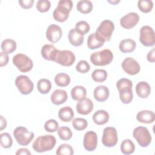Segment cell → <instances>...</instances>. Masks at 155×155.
<instances>
[{
    "label": "cell",
    "instance_id": "1",
    "mask_svg": "<svg viewBox=\"0 0 155 155\" xmlns=\"http://www.w3.org/2000/svg\"><path fill=\"white\" fill-rule=\"evenodd\" d=\"M116 87L119 93V98L124 104H130L133 98L132 91L133 83L127 78H121L116 83Z\"/></svg>",
    "mask_w": 155,
    "mask_h": 155
},
{
    "label": "cell",
    "instance_id": "2",
    "mask_svg": "<svg viewBox=\"0 0 155 155\" xmlns=\"http://www.w3.org/2000/svg\"><path fill=\"white\" fill-rule=\"evenodd\" d=\"M56 140L53 135L46 134L37 137L32 145L33 149L38 153H43L51 150L55 146Z\"/></svg>",
    "mask_w": 155,
    "mask_h": 155
},
{
    "label": "cell",
    "instance_id": "3",
    "mask_svg": "<svg viewBox=\"0 0 155 155\" xmlns=\"http://www.w3.org/2000/svg\"><path fill=\"white\" fill-rule=\"evenodd\" d=\"M73 2L71 0H61L58 2L57 7L53 12V16L55 21L63 22L67 21L69 13L73 8Z\"/></svg>",
    "mask_w": 155,
    "mask_h": 155
},
{
    "label": "cell",
    "instance_id": "4",
    "mask_svg": "<svg viewBox=\"0 0 155 155\" xmlns=\"http://www.w3.org/2000/svg\"><path fill=\"white\" fill-rule=\"evenodd\" d=\"M113 59V54L109 49L93 53L90 56V61L94 65L105 66L110 64Z\"/></svg>",
    "mask_w": 155,
    "mask_h": 155
},
{
    "label": "cell",
    "instance_id": "5",
    "mask_svg": "<svg viewBox=\"0 0 155 155\" xmlns=\"http://www.w3.org/2000/svg\"><path fill=\"white\" fill-rule=\"evenodd\" d=\"M114 30V24L110 20H104L101 22L95 33L104 42L109 41Z\"/></svg>",
    "mask_w": 155,
    "mask_h": 155
},
{
    "label": "cell",
    "instance_id": "6",
    "mask_svg": "<svg viewBox=\"0 0 155 155\" xmlns=\"http://www.w3.org/2000/svg\"><path fill=\"white\" fill-rule=\"evenodd\" d=\"M13 136L19 145L27 146L31 142L35 134L24 127H18L13 131Z\"/></svg>",
    "mask_w": 155,
    "mask_h": 155
},
{
    "label": "cell",
    "instance_id": "7",
    "mask_svg": "<svg viewBox=\"0 0 155 155\" xmlns=\"http://www.w3.org/2000/svg\"><path fill=\"white\" fill-rule=\"evenodd\" d=\"M133 136L142 147H148L151 142V136L147 128L137 127L133 130Z\"/></svg>",
    "mask_w": 155,
    "mask_h": 155
},
{
    "label": "cell",
    "instance_id": "8",
    "mask_svg": "<svg viewBox=\"0 0 155 155\" xmlns=\"http://www.w3.org/2000/svg\"><path fill=\"white\" fill-rule=\"evenodd\" d=\"M13 64L16 68L22 73H26L30 71L33 63L32 60L27 55L22 53H18L13 57Z\"/></svg>",
    "mask_w": 155,
    "mask_h": 155
},
{
    "label": "cell",
    "instance_id": "9",
    "mask_svg": "<svg viewBox=\"0 0 155 155\" xmlns=\"http://www.w3.org/2000/svg\"><path fill=\"white\" fill-rule=\"evenodd\" d=\"M139 41L140 43L146 47H153L155 44V35L153 29L148 26L144 25L139 31Z\"/></svg>",
    "mask_w": 155,
    "mask_h": 155
},
{
    "label": "cell",
    "instance_id": "10",
    "mask_svg": "<svg viewBox=\"0 0 155 155\" xmlns=\"http://www.w3.org/2000/svg\"><path fill=\"white\" fill-rule=\"evenodd\" d=\"M75 60V55L72 51L58 50L54 61L64 67H70L74 64Z\"/></svg>",
    "mask_w": 155,
    "mask_h": 155
},
{
    "label": "cell",
    "instance_id": "11",
    "mask_svg": "<svg viewBox=\"0 0 155 155\" xmlns=\"http://www.w3.org/2000/svg\"><path fill=\"white\" fill-rule=\"evenodd\" d=\"M117 132L115 128L108 127L104 129L102 142L105 147H113L117 144Z\"/></svg>",
    "mask_w": 155,
    "mask_h": 155
},
{
    "label": "cell",
    "instance_id": "12",
    "mask_svg": "<svg viewBox=\"0 0 155 155\" xmlns=\"http://www.w3.org/2000/svg\"><path fill=\"white\" fill-rule=\"evenodd\" d=\"M15 85L19 91L24 95L30 94L33 90V83L25 75H19L15 79Z\"/></svg>",
    "mask_w": 155,
    "mask_h": 155
},
{
    "label": "cell",
    "instance_id": "13",
    "mask_svg": "<svg viewBox=\"0 0 155 155\" xmlns=\"http://www.w3.org/2000/svg\"><path fill=\"white\" fill-rule=\"evenodd\" d=\"M122 68L124 71L130 75L137 74L140 70V65L137 61L133 58H127L122 62Z\"/></svg>",
    "mask_w": 155,
    "mask_h": 155
},
{
    "label": "cell",
    "instance_id": "14",
    "mask_svg": "<svg viewBox=\"0 0 155 155\" xmlns=\"http://www.w3.org/2000/svg\"><path fill=\"white\" fill-rule=\"evenodd\" d=\"M83 145L84 148L88 151H94L97 145V134L93 131H87L83 139Z\"/></svg>",
    "mask_w": 155,
    "mask_h": 155
},
{
    "label": "cell",
    "instance_id": "15",
    "mask_svg": "<svg viewBox=\"0 0 155 155\" xmlns=\"http://www.w3.org/2000/svg\"><path fill=\"white\" fill-rule=\"evenodd\" d=\"M139 21V16L134 12H130L120 19V25L126 29H131L135 27Z\"/></svg>",
    "mask_w": 155,
    "mask_h": 155
},
{
    "label": "cell",
    "instance_id": "16",
    "mask_svg": "<svg viewBox=\"0 0 155 155\" xmlns=\"http://www.w3.org/2000/svg\"><path fill=\"white\" fill-rule=\"evenodd\" d=\"M62 35L61 28L56 24L50 25L46 31V38L48 41L51 43H56L58 42Z\"/></svg>",
    "mask_w": 155,
    "mask_h": 155
},
{
    "label": "cell",
    "instance_id": "17",
    "mask_svg": "<svg viewBox=\"0 0 155 155\" xmlns=\"http://www.w3.org/2000/svg\"><path fill=\"white\" fill-rule=\"evenodd\" d=\"M93 110V103L89 98H84L78 102L76 104V111L82 115L90 114Z\"/></svg>",
    "mask_w": 155,
    "mask_h": 155
},
{
    "label": "cell",
    "instance_id": "18",
    "mask_svg": "<svg viewBox=\"0 0 155 155\" xmlns=\"http://www.w3.org/2000/svg\"><path fill=\"white\" fill-rule=\"evenodd\" d=\"M68 95L65 90L61 89L55 90L51 95V102L56 105H59L67 100Z\"/></svg>",
    "mask_w": 155,
    "mask_h": 155
},
{
    "label": "cell",
    "instance_id": "19",
    "mask_svg": "<svg viewBox=\"0 0 155 155\" xmlns=\"http://www.w3.org/2000/svg\"><path fill=\"white\" fill-rule=\"evenodd\" d=\"M68 38L70 43L74 47H79L81 45L84 40V35L79 33L75 28H71L69 31Z\"/></svg>",
    "mask_w": 155,
    "mask_h": 155
},
{
    "label": "cell",
    "instance_id": "20",
    "mask_svg": "<svg viewBox=\"0 0 155 155\" xmlns=\"http://www.w3.org/2000/svg\"><path fill=\"white\" fill-rule=\"evenodd\" d=\"M109 95V90L105 85H99L96 87L93 91L94 97L98 102L105 101L108 98Z\"/></svg>",
    "mask_w": 155,
    "mask_h": 155
},
{
    "label": "cell",
    "instance_id": "21",
    "mask_svg": "<svg viewBox=\"0 0 155 155\" xmlns=\"http://www.w3.org/2000/svg\"><path fill=\"white\" fill-rule=\"evenodd\" d=\"M58 50L51 44H45L41 48V55L44 59L47 61L54 60Z\"/></svg>",
    "mask_w": 155,
    "mask_h": 155
},
{
    "label": "cell",
    "instance_id": "22",
    "mask_svg": "<svg viewBox=\"0 0 155 155\" xmlns=\"http://www.w3.org/2000/svg\"><path fill=\"white\" fill-rule=\"evenodd\" d=\"M136 119L141 123L151 124L155 120V114L152 111L142 110L137 113Z\"/></svg>",
    "mask_w": 155,
    "mask_h": 155
},
{
    "label": "cell",
    "instance_id": "23",
    "mask_svg": "<svg viewBox=\"0 0 155 155\" xmlns=\"http://www.w3.org/2000/svg\"><path fill=\"white\" fill-rule=\"evenodd\" d=\"M136 92L140 98H147L150 94L151 87L150 85L144 81L139 82L136 86Z\"/></svg>",
    "mask_w": 155,
    "mask_h": 155
},
{
    "label": "cell",
    "instance_id": "24",
    "mask_svg": "<svg viewBox=\"0 0 155 155\" xmlns=\"http://www.w3.org/2000/svg\"><path fill=\"white\" fill-rule=\"evenodd\" d=\"M109 118L110 116L108 113L103 110H97L93 115V122L98 125L105 124L108 122Z\"/></svg>",
    "mask_w": 155,
    "mask_h": 155
},
{
    "label": "cell",
    "instance_id": "25",
    "mask_svg": "<svg viewBox=\"0 0 155 155\" xmlns=\"http://www.w3.org/2000/svg\"><path fill=\"white\" fill-rule=\"evenodd\" d=\"M136 47V43L131 39H125L122 40L119 45L120 51L124 53H128L133 52Z\"/></svg>",
    "mask_w": 155,
    "mask_h": 155
},
{
    "label": "cell",
    "instance_id": "26",
    "mask_svg": "<svg viewBox=\"0 0 155 155\" xmlns=\"http://www.w3.org/2000/svg\"><path fill=\"white\" fill-rule=\"evenodd\" d=\"M104 41L100 39L95 33L89 35L87 39V46L90 50H95L104 45Z\"/></svg>",
    "mask_w": 155,
    "mask_h": 155
},
{
    "label": "cell",
    "instance_id": "27",
    "mask_svg": "<svg viewBox=\"0 0 155 155\" xmlns=\"http://www.w3.org/2000/svg\"><path fill=\"white\" fill-rule=\"evenodd\" d=\"M58 116L62 121L64 122H68L73 118L74 112L71 107H64L60 108L59 110Z\"/></svg>",
    "mask_w": 155,
    "mask_h": 155
},
{
    "label": "cell",
    "instance_id": "28",
    "mask_svg": "<svg viewBox=\"0 0 155 155\" xmlns=\"http://www.w3.org/2000/svg\"><path fill=\"white\" fill-rule=\"evenodd\" d=\"M87 95L86 89L81 85H76L71 90V96L73 100L79 101L85 97Z\"/></svg>",
    "mask_w": 155,
    "mask_h": 155
},
{
    "label": "cell",
    "instance_id": "29",
    "mask_svg": "<svg viewBox=\"0 0 155 155\" xmlns=\"http://www.w3.org/2000/svg\"><path fill=\"white\" fill-rule=\"evenodd\" d=\"M93 4L88 0H81L78 2L76 8L78 12L82 14L90 13L93 10Z\"/></svg>",
    "mask_w": 155,
    "mask_h": 155
},
{
    "label": "cell",
    "instance_id": "30",
    "mask_svg": "<svg viewBox=\"0 0 155 155\" xmlns=\"http://www.w3.org/2000/svg\"><path fill=\"white\" fill-rule=\"evenodd\" d=\"M1 50L7 54H10L16 49V42L11 39H4L1 43Z\"/></svg>",
    "mask_w": 155,
    "mask_h": 155
},
{
    "label": "cell",
    "instance_id": "31",
    "mask_svg": "<svg viewBox=\"0 0 155 155\" xmlns=\"http://www.w3.org/2000/svg\"><path fill=\"white\" fill-rule=\"evenodd\" d=\"M37 88L40 93L45 94L50 91L51 88V83L50 81L47 79H41L38 82Z\"/></svg>",
    "mask_w": 155,
    "mask_h": 155
},
{
    "label": "cell",
    "instance_id": "32",
    "mask_svg": "<svg viewBox=\"0 0 155 155\" xmlns=\"http://www.w3.org/2000/svg\"><path fill=\"white\" fill-rule=\"evenodd\" d=\"M54 82L59 87H67L70 82V78L69 75L64 73H59L54 77Z\"/></svg>",
    "mask_w": 155,
    "mask_h": 155
},
{
    "label": "cell",
    "instance_id": "33",
    "mask_svg": "<svg viewBox=\"0 0 155 155\" xmlns=\"http://www.w3.org/2000/svg\"><path fill=\"white\" fill-rule=\"evenodd\" d=\"M120 150L124 154H133L135 150V145L130 139H125L120 145Z\"/></svg>",
    "mask_w": 155,
    "mask_h": 155
},
{
    "label": "cell",
    "instance_id": "34",
    "mask_svg": "<svg viewBox=\"0 0 155 155\" xmlns=\"http://www.w3.org/2000/svg\"><path fill=\"white\" fill-rule=\"evenodd\" d=\"M107 72L103 69L94 70L91 74V78L93 80L96 82H104L107 79Z\"/></svg>",
    "mask_w": 155,
    "mask_h": 155
},
{
    "label": "cell",
    "instance_id": "35",
    "mask_svg": "<svg viewBox=\"0 0 155 155\" xmlns=\"http://www.w3.org/2000/svg\"><path fill=\"white\" fill-rule=\"evenodd\" d=\"M57 131L59 138L63 140L67 141L72 137V131L67 127H61L58 129Z\"/></svg>",
    "mask_w": 155,
    "mask_h": 155
},
{
    "label": "cell",
    "instance_id": "36",
    "mask_svg": "<svg viewBox=\"0 0 155 155\" xmlns=\"http://www.w3.org/2000/svg\"><path fill=\"white\" fill-rule=\"evenodd\" d=\"M137 6L141 12L147 13L151 11L153 7V2L151 0H139L137 2Z\"/></svg>",
    "mask_w": 155,
    "mask_h": 155
},
{
    "label": "cell",
    "instance_id": "37",
    "mask_svg": "<svg viewBox=\"0 0 155 155\" xmlns=\"http://www.w3.org/2000/svg\"><path fill=\"white\" fill-rule=\"evenodd\" d=\"M1 145L4 148H9L12 146L13 140L11 136L7 133H3L0 134Z\"/></svg>",
    "mask_w": 155,
    "mask_h": 155
},
{
    "label": "cell",
    "instance_id": "38",
    "mask_svg": "<svg viewBox=\"0 0 155 155\" xmlns=\"http://www.w3.org/2000/svg\"><path fill=\"white\" fill-rule=\"evenodd\" d=\"M72 125L73 128L78 131L85 130L88 126V122L86 119L81 117H77L73 120Z\"/></svg>",
    "mask_w": 155,
    "mask_h": 155
},
{
    "label": "cell",
    "instance_id": "39",
    "mask_svg": "<svg viewBox=\"0 0 155 155\" xmlns=\"http://www.w3.org/2000/svg\"><path fill=\"white\" fill-rule=\"evenodd\" d=\"M56 153L58 155H72L74 153V151L71 145L63 143L58 148Z\"/></svg>",
    "mask_w": 155,
    "mask_h": 155
},
{
    "label": "cell",
    "instance_id": "40",
    "mask_svg": "<svg viewBox=\"0 0 155 155\" xmlns=\"http://www.w3.org/2000/svg\"><path fill=\"white\" fill-rule=\"evenodd\" d=\"M59 128V124L55 119H49L47 120L44 124V129L46 131L50 133H53L58 130Z\"/></svg>",
    "mask_w": 155,
    "mask_h": 155
},
{
    "label": "cell",
    "instance_id": "41",
    "mask_svg": "<svg viewBox=\"0 0 155 155\" xmlns=\"http://www.w3.org/2000/svg\"><path fill=\"white\" fill-rule=\"evenodd\" d=\"M75 28L79 33L84 35L90 31V27L87 22L85 21H81L76 24Z\"/></svg>",
    "mask_w": 155,
    "mask_h": 155
},
{
    "label": "cell",
    "instance_id": "42",
    "mask_svg": "<svg viewBox=\"0 0 155 155\" xmlns=\"http://www.w3.org/2000/svg\"><path fill=\"white\" fill-rule=\"evenodd\" d=\"M36 7L38 11L44 13L49 10L51 7V3L48 0H39L37 2Z\"/></svg>",
    "mask_w": 155,
    "mask_h": 155
},
{
    "label": "cell",
    "instance_id": "43",
    "mask_svg": "<svg viewBox=\"0 0 155 155\" xmlns=\"http://www.w3.org/2000/svg\"><path fill=\"white\" fill-rule=\"evenodd\" d=\"M76 70L81 73H86L90 70V64L85 60L80 61L76 66Z\"/></svg>",
    "mask_w": 155,
    "mask_h": 155
},
{
    "label": "cell",
    "instance_id": "44",
    "mask_svg": "<svg viewBox=\"0 0 155 155\" xmlns=\"http://www.w3.org/2000/svg\"><path fill=\"white\" fill-rule=\"evenodd\" d=\"M34 2H35L34 0H19L18 1L19 5L24 9H28V8H31L33 7Z\"/></svg>",
    "mask_w": 155,
    "mask_h": 155
},
{
    "label": "cell",
    "instance_id": "45",
    "mask_svg": "<svg viewBox=\"0 0 155 155\" xmlns=\"http://www.w3.org/2000/svg\"><path fill=\"white\" fill-rule=\"evenodd\" d=\"M9 58L8 54L2 51L0 53V66L4 67L6 65L8 62Z\"/></svg>",
    "mask_w": 155,
    "mask_h": 155
},
{
    "label": "cell",
    "instance_id": "46",
    "mask_svg": "<svg viewBox=\"0 0 155 155\" xmlns=\"http://www.w3.org/2000/svg\"><path fill=\"white\" fill-rule=\"evenodd\" d=\"M154 54H155V50L154 48H153L147 54V59L148 61L150 62L153 63L155 61V58H154Z\"/></svg>",
    "mask_w": 155,
    "mask_h": 155
},
{
    "label": "cell",
    "instance_id": "47",
    "mask_svg": "<svg viewBox=\"0 0 155 155\" xmlns=\"http://www.w3.org/2000/svg\"><path fill=\"white\" fill-rule=\"evenodd\" d=\"M16 155L23 154V155H31V152L27 148H20L16 152Z\"/></svg>",
    "mask_w": 155,
    "mask_h": 155
},
{
    "label": "cell",
    "instance_id": "48",
    "mask_svg": "<svg viewBox=\"0 0 155 155\" xmlns=\"http://www.w3.org/2000/svg\"><path fill=\"white\" fill-rule=\"evenodd\" d=\"M7 127V120L6 119L2 116H0V130L2 131L5 129Z\"/></svg>",
    "mask_w": 155,
    "mask_h": 155
},
{
    "label": "cell",
    "instance_id": "49",
    "mask_svg": "<svg viewBox=\"0 0 155 155\" xmlns=\"http://www.w3.org/2000/svg\"><path fill=\"white\" fill-rule=\"evenodd\" d=\"M119 2H120L119 1H108V2L110 3V4H116L119 3Z\"/></svg>",
    "mask_w": 155,
    "mask_h": 155
}]
</instances>
